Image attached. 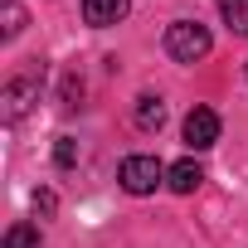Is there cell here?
Instances as JSON below:
<instances>
[{"label":"cell","instance_id":"obj_2","mask_svg":"<svg viewBox=\"0 0 248 248\" xmlns=\"http://www.w3.org/2000/svg\"><path fill=\"white\" fill-rule=\"evenodd\" d=\"M117 180H122L127 195H151V190L166 180V166H161L156 156H127L122 170H117Z\"/></svg>","mask_w":248,"mask_h":248},{"label":"cell","instance_id":"obj_7","mask_svg":"<svg viewBox=\"0 0 248 248\" xmlns=\"http://www.w3.org/2000/svg\"><path fill=\"white\" fill-rule=\"evenodd\" d=\"M132 117H137V127H141V132H161V122H166V102H161L156 93H141Z\"/></svg>","mask_w":248,"mask_h":248},{"label":"cell","instance_id":"obj_13","mask_svg":"<svg viewBox=\"0 0 248 248\" xmlns=\"http://www.w3.org/2000/svg\"><path fill=\"white\" fill-rule=\"evenodd\" d=\"M219 5H224V10H229V5H238V0H219Z\"/></svg>","mask_w":248,"mask_h":248},{"label":"cell","instance_id":"obj_4","mask_svg":"<svg viewBox=\"0 0 248 248\" xmlns=\"http://www.w3.org/2000/svg\"><path fill=\"white\" fill-rule=\"evenodd\" d=\"M214 141H219V112L214 107H195L185 117V146L190 151H209Z\"/></svg>","mask_w":248,"mask_h":248},{"label":"cell","instance_id":"obj_10","mask_svg":"<svg viewBox=\"0 0 248 248\" xmlns=\"http://www.w3.org/2000/svg\"><path fill=\"white\" fill-rule=\"evenodd\" d=\"M224 20H229V30L248 34V0H238V5H229V10H224Z\"/></svg>","mask_w":248,"mask_h":248},{"label":"cell","instance_id":"obj_3","mask_svg":"<svg viewBox=\"0 0 248 248\" xmlns=\"http://www.w3.org/2000/svg\"><path fill=\"white\" fill-rule=\"evenodd\" d=\"M0 102H5V107H0V117H5V122H20L34 102H39V78H10L5 83V93H0Z\"/></svg>","mask_w":248,"mask_h":248},{"label":"cell","instance_id":"obj_9","mask_svg":"<svg viewBox=\"0 0 248 248\" xmlns=\"http://www.w3.org/2000/svg\"><path fill=\"white\" fill-rule=\"evenodd\" d=\"M0 20H5V39H15L25 30V5H15V0H5V10H0Z\"/></svg>","mask_w":248,"mask_h":248},{"label":"cell","instance_id":"obj_5","mask_svg":"<svg viewBox=\"0 0 248 248\" xmlns=\"http://www.w3.org/2000/svg\"><path fill=\"white\" fill-rule=\"evenodd\" d=\"M83 20H88L93 30L122 25V20H127V0H83Z\"/></svg>","mask_w":248,"mask_h":248},{"label":"cell","instance_id":"obj_8","mask_svg":"<svg viewBox=\"0 0 248 248\" xmlns=\"http://www.w3.org/2000/svg\"><path fill=\"white\" fill-rule=\"evenodd\" d=\"M44 238H39V229L34 224H10L5 229V248H39Z\"/></svg>","mask_w":248,"mask_h":248},{"label":"cell","instance_id":"obj_11","mask_svg":"<svg viewBox=\"0 0 248 248\" xmlns=\"http://www.w3.org/2000/svg\"><path fill=\"white\" fill-rule=\"evenodd\" d=\"M54 161L68 170V166L78 161V141H73V137H59V146H54Z\"/></svg>","mask_w":248,"mask_h":248},{"label":"cell","instance_id":"obj_6","mask_svg":"<svg viewBox=\"0 0 248 248\" xmlns=\"http://www.w3.org/2000/svg\"><path fill=\"white\" fill-rule=\"evenodd\" d=\"M200 180H204V166H200V161H175V166L166 170V185H170L175 195H195Z\"/></svg>","mask_w":248,"mask_h":248},{"label":"cell","instance_id":"obj_12","mask_svg":"<svg viewBox=\"0 0 248 248\" xmlns=\"http://www.w3.org/2000/svg\"><path fill=\"white\" fill-rule=\"evenodd\" d=\"M54 209H59V200H54V190H39V195H34V214H44V219H49Z\"/></svg>","mask_w":248,"mask_h":248},{"label":"cell","instance_id":"obj_1","mask_svg":"<svg viewBox=\"0 0 248 248\" xmlns=\"http://www.w3.org/2000/svg\"><path fill=\"white\" fill-rule=\"evenodd\" d=\"M209 30L204 25H195V20H175L170 30H166V54L175 59V63H200L204 54H209Z\"/></svg>","mask_w":248,"mask_h":248}]
</instances>
